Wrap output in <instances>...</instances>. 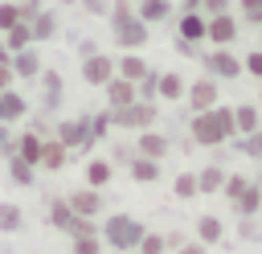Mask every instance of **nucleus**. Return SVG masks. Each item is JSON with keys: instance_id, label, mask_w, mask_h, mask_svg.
Wrapping results in <instances>:
<instances>
[{"instance_id": "obj_1", "label": "nucleus", "mask_w": 262, "mask_h": 254, "mask_svg": "<svg viewBox=\"0 0 262 254\" xmlns=\"http://www.w3.org/2000/svg\"><path fill=\"white\" fill-rule=\"evenodd\" d=\"M229 131H233V115H229V111H221V107L201 111V115H196V123H192V135H196L201 143H217V139H225Z\"/></svg>"}, {"instance_id": "obj_2", "label": "nucleus", "mask_w": 262, "mask_h": 254, "mask_svg": "<svg viewBox=\"0 0 262 254\" xmlns=\"http://www.w3.org/2000/svg\"><path fill=\"white\" fill-rule=\"evenodd\" d=\"M82 78H86V82H94V86H106V82L115 78V61H111V57H102V53H90V57L82 61Z\"/></svg>"}, {"instance_id": "obj_3", "label": "nucleus", "mask_w": 262, "mask_h": 254, "mask_svg": "<svg viewBox=\"0 0 262 254\" xmlns=\"http://www.w3.org/2000/svg\"><path fill=\"white\" fill-rule=\"evenodd\" d=\"M205 37H213L217 45H229V41L237 37V25H233V16H229V12H217V16H209V20H205Z\"/></svg>"}, {"instance_id": "obj_4", "label": "nucleus", "mask_w": 262, "mask_h": 254, "mask_svg": "<svg viewBox=\"0 0 262 254\" xmlns=\"http://www.w3.org/2000/svg\"><path fill=\"white\" fill-rule=\"evenodd\" d=\"M115 37H119V45H123V49H139V45L147 41V25H143L139 16H131V20L115 25Z\"/></svg>"}, {"instance_id": "obj_5", "label": "nucleus", "mask_w": 262, "mask_h": 254, "mask_svg": "<svg viewBox=\"0 0 262 254\" xmlns=\"http://www.w3.org/2000/svg\"><path fill=\"white\" fill-rule=\"evenodd\" d=\"M8 66H12V74H20V78H33V74H41V57L25 45V49H16V57H8Z\"/></svg>"}, {"instance_id": "obj_6", "label": "nucleus", "mask_w": 262, "mask_h": 254, "mask_svg": "<svg viewBox=\"0 0 262 254\" xmlns=\"http://www.w3.org/2000/svg\"><path fill=\"white\" fill-rule=\"evenodd\" d=\"M180 37H184V41H201V37H205V16H201L196 8H188V12L180 16Z\"/></svg>"}, {"instance_id": "obj_7", "label": "nucleus", "mask_w": 262, "mask_h": 254, "mask_svg": "<svg viewBox=\"0 0 262 254\" xmlns=\"http://www.w3.org/2000/svg\"><path fill=\"white\" fill-rule=\"evenodd\" d=\"M209 70H213V74H225V78H233V74L242 70V61H237V57H233V53H229V49L221 45V49H217V53L209 57Z\"/></svg>"}, {"instance_id": "obj_8", "label": "nucleus", "mask_w": 262, "mask_h": 254, "mask_svg": "<svg viewBox=\"0 0 262 254\" xmlns=\"http://www.w3.org/2000/svg\"><path fill=\"white\" fill-rule=\"evenodd\" d=\"M106 90H111V102H115V107H127L131 98H139V94H135V82H127V78H111Z\"/></svg>"}, {"instance_id": "obj_9", "label": "nucleus", "mask_w": 262, "mask_h": 254, "mask_svg": "<svg viewBox=\"0 0 262 254\" xmlns=\"http://www.w3.org/2000/svg\"><path fill=\"white\" fill-rule=\"evenodd\" d=\"M135 4H139V20H143V25L164 20V16L172 12V4H168V0H135Z\"/></svg>"}, {"instance_id": "obj_10", "label": "nucleus", "mask_w": 262, "mask_h": 254, "mask_svg": "<svg viewBox=\"0 0 262 254\" xmlns=\"http://www.w3.org/2000/svg\"><path fill=\"white\" fill-rule=\"evenodd\" d=\"M20 115H25V98L16 90H0V119L8 123V119H20Z\"/></svg>"}, {"instance_id": "obj_11", "label": "nucleus", "mask_w": 262, "mask_h": 254, "mask_svg": "<svg viewBox=\"0 0 262 254\" xmlns=\"http://www.w3.org/2000/svg\"><path fill=\"white\" fill-rule=\"evenodd\" d=\"M115 70H119V78H127V82H139L147 66H143V57H135V53H127V57H119V66H115Z\"/></svg>"}, {"instance_id": "obj_12", "label": "nucleus", "mask_w": 262, "mask_h": 254, "mask_svg": "<svg viewBox=\"0 0 262 254\" xmlns=\"http://www.w3.org/2000/svg\"><path fill=\"white\" fill-rule=\"evenodd\" d=\"M213 102H217V86H213L209 78L196 82V86H192V107H196V111H209Z\"/></svg>"}, {"instance_id": "obj_13", "label": "nucleus", "mask_w": 262, "mask_h": 254, "mask_svg": "<svg viewBox=\"0 0 262 254\" xmlns=\"http://www.w3.org/2000/svg\"><path fill=\"white\" fill-rule=\"evenodd\" d=\"M53 29H57V20H53L49 12H33V25H29L33 41H45V37H53Z\"/></svg>"}, {"instance_id": "obj_14", "label": "nucleus", "mask_w": 262, "mask_h": 254, "mask_svg": "<svg viewBox=\"0 0 262 254\" xmlns=\"http://www.w3.org/2000/svg\"><path fill=\"white\" fill-rule=\"evenodd\" d=\"M156 90H160L164 98H180L184 82H180V74H164V78H156Z\"/></svg>"}, {"instance_id": "obj_15", "label": "nucleus", "mask_w": 262, "mask_h": 254, "mask_svg": "<svg viewBox=\"0 0 262 254\" xmlns=\"http://www.w3.org/2000/svg\"><path fill=\"white\" fill-rule=\"evenodd\" d=\"M233 127L237 131H258V111L254 107H237L233 111Z\"/></svg>"}, {"instance_id": "obj_16", "label": "nucleus", "mask_w": 262, "mask_h": 254, "mask_svg": "<svg viewBox=\"0 0 262 254\" xmlns=\"http://www.w3.org/2000/svg\"><path fill=\"white\" fill-rule=\"evenodd\" d=\"M16 20H20V8H16V4H0V33L12 29Z\"/></svg>"}, {"instance_id": "obj_17", "label": "nucleus", "mask_w": 262, "mask_h": 254, "mask_svg": "<svg viewBox=\"0 0 262 254\" xmlns=\"http://www.w3.org/2000/svg\"><path fill=\"white\" fill-rule=\"evenodd\" d=\"M242 12H246V20L262 25V0H242Z\"/></svg>"}, {"instance_id": "obj_18", "label": "nucleus", "mask_w": 262, "mask_h": 254, "mask_svg": "<svg viewBox=\"0 0 262 254\" xmlns=\"http://www.w3.org/2000/svg\"><path fill=\"white\" fill-rule=\"evenodd\" d=\"M139 147H143L147 156H164V139H160V135H143V143H139Z\"/></svg>"}, {"instance_id": "obj_19", "label": "nucleus", "mask_w": 262, "mask_h": 254, "mask_svg": "<svg viewBox=\"0 0 262 254\" xmlns=\"http://www.w3.org/2000/svg\"><path fill=\"white\" fill-rule=\"evenodd\" d=\"M20 147H25V152H20L25 160H41V143H37L33 135H25V139H20Z\"/></svg>"}, {"instance_id": "obj_20", "label": "nucleus", "mask_w": 262, "mask_h": 254, "mask_svg": "<svg viewBox=\"0 0 262 254\" xmlns=\"http://www.w3.org/2000/svg\"><path fill=\"white\" fill-rule=\"evenodd\" d=\"M246 70H250V74H258V78H262V49H258V53H250V57H246Z\"/></svg>"}, {"instance_id": "obj_21", "label": "nucleus", "mask_w": 262, "mask_h": 254, "mask_svg": "<svg viewBox=\"0 0 262 254\" xmlns=\"http://www.w3.org/2000/svg\"><path fill=\"white\" fill-rule=\"evenodd\" d=\"M8 82H12V66L0 61V90H8Z\"/></svg>"}, {"instance_id": "obj_22", "label": "nucleus", "mask_w": 262, "mask_h": 254, "mask_svg": "<svg viewBox=\"0 0 262 254\" xmlns=\"http://www.w3.org/2000/svg\"><path fill=\"white\" fill-rule=\"evenodd\" d=\"M90 180H94V184L106 180V164H94V168H90Z\"/></svg>"}, {"instance_id": "obj_23", "label": "nucleus", "mask_w": 262, "mask_h": 254, "mask_svg": "<svg viewBox=\"0 0 262 254\" xmlns=\"http://www.w3.org/2000/svg\"><path fill=\"white\" fill-rule=\"evenodd\" d=\"M217 180H221V172H213V168H209V172H205V184H201V188H217Z\"/></svg>"}, {"instance_id": "obj_24", "label": "nucleus", "mask_w": 262, "mask_h": 254, "mask_svg": "<svg viewBox=\"0 0 262 254\" xmlns=\"http://www.w3.org/2000/svg\"><path fill=\"white\" fill-rule=\"evenodd\" d=\"M82 4H86V8H90V12H106V8H111V4H106V0H82Z\"/></svg>"}, {"instance_id": "obj_25", "label": "nucleus", "mask_w": 262, "mask_h": 254, "mask_svg": "<svg viewBox=\"0 0 262 254\" xmlns=\"http://www.w3.org/2000/svg\"><path fill=\"white\" fill-rule=\"evenodd\" d=\"M0 221L4 225H16V209H0Z\"/></svg>"}, {"instance_id": "obj_26", "label": "nucleus", "mask_w": 262, "mask_h": 254, "mask_svg": "<svg viewBox=\"0 0 262 254\" xmlns=\"http://www.w3.org/2000/svg\"><path fill=\"white\" fill-rule=\"evenodd\" d=\"M184 4H188V8H196V4H201V0H184Z\"/></svg>"}]
</instances>
